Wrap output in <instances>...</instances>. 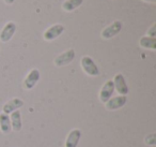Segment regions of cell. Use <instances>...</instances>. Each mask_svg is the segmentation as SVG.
I'll list each match as a JSON object with an SVG mask.
<instances>
[{
    "instance_id": "4fadbf2b",
    "label": "cell",
    "mask_w": 156,
    "mask_h": 147,
    "mask_svg": "<svg viewBox=\"0 0 156 147\" xmlns=\"http://www.w3.org/2000/svg\"><path fill=\"white\" fill-rule=\"evenodd\" d=\"M11 116H10V120H11V126L12 130L15 132H18L22 130L23 127V121H22V114H20V111H15V112L11 113Z\"/></svg>"
},
{
    "instance_id": "6da1fadb",
    "label": "cell",
    "mask_w": 156,
    "mask_h": 147,
    "mask_svg": "<svg viewBox=\"0 0 156 147\" xmlns=\"http://www.w3.org/2000/svg\"><path fill=\"white\" fill-rule=\"evenodd\" d=\"M81 69L83 70L87 75L89 76H98L100 75V69L96 66L95 61L90 56H83L80 60Z\"/></svg>"
},
{
    "instance_id": "8fae6325",
    "label": "cell",
    "mask_w": 156,
    "mask_h": 147,
    "mask_svg": "<svg viewBox=\"0 0 156 147\" xmlns=\"http://www.w3.org/2000/svg\"><path fill=\"white\" fill-rule=\"evenodd\" d=\"M81 138V131L79 129L71 130L65 138L64 147H77Z\"/></svg>"
},
{
    "instance_id": "5bb4252c",
    "label": "cell",
    "mask_w": 156,
    "mask_h": 147,
    "mask_svg": "<svg viewBox=\"0 0 156 147\" xmlns=\"http://www.w3.org/2000/svg\"><path fill=\"white\" fill-rule=\"evenodd\" d=\"M139 45L140 47L145 48V50H156V38H151L144 36V37H141V39L139 40Z\"/></svg>"
},
{
    "instance_id": "2e32d148",
    "label": "cell",
    "mask_w": 156,
    "mask_h": 147,
    "mask_svg": "<svg viewBox=\"0 0 156 147\" xmlns=\"http://www.w3.org/2000/svg\"><path fill=\"white\" fill-rule=\"evenodd\" d=\"M144 143L149 146L156 145V133H150L144 138Z\"/></svg>"
},
{
    "instance_id": "7a4b0ae2",
    "label": "cell",
    "mask_w": 156,
    "mask_h": 147,
    "mask_svg": "<svg viewBox=\"0 0 156 147\" xmlns=\"http://www.w3.org/2000/svg\"><path fill=\"white\" fill-rule=\"evenodd\" d=\"M122 23L120 21H115L113 23H111L110 25H108L107 27H105L101 32V37L105 40H109L111 38L115 37L117 35H119L120 31L122 30Z\"/></svg>"
},
{
    "instance_id": "52a82bcc",
    "label": "cell",
    "mask_w": 156,
    "mask_h": 147,
    "mask_svg": "<svg viewBox=\"0 0 156 147\" xmlns=\"http://www.w3.org/2000/svg\"><path fill=\"white\" fill-rule=\"evenodd\" d=\"M113 92H115L113 82H112V80H108L104 85H103L102 88H101V90H100V95H98L100 101L105 104L111 97H112Z\"/></svg>"
},
{
    "instance_id": "9a60e30c",
    "label": "cell",
    "mask_w": 156,
    "mask_h": 147,
    "mask_svg": "<svg viewBox=\"0 0 156 147\" xmlns=\"http://www.w3.org/2000/svg\"><path fill=\"white\" fill-rule=\"evenodd\" d=\"M83 0H65L62 3V10L65 12H73L83 5Z\"/></svg>"
},
{
    "instance_id": "e0dca14e",
    "label": "cell",
    "mask_w": 156,
    "mask_h": 147,
    "mask_svg": "<svg viewBox=\"0 0 156 147\" xmlns=\"http://www.w3.org/2000/svg\"><path fill=\"white\" fill-rule=\"evenodd\" d=\"M147 37H151V38H156V24L155 23L150 27V29L147 32Z\"/></svg>"
},
{
    "instance_id": "7c38bea8",
    "label": "cell",
    "mask_w": 156,
    "mask_h": 147,
    "mask_svg": "<svg viewBox=\"0 0 156 147\" xmlns=\"http://www.w3.org/2000/svg\"><path fill=\"white\" fill-rule=\"evenodd\" d=\"M0 131L3 134H9L12 132L11 120H10V115L0 113Z\"/></svg>"
},
{
    "instance_id": "ba28073f",
    "label": "cell",
    "mask_w": 156,
    "mask_h": 147,
    "mask_svg": "<svg viewBox=\"0 0 156 147\" xmlns=\"http://www.w3.org/2000/svg\"><path fill=\"white\" fill-rule=\"evenodd\" d=\"M16 32V25L13 22H8L3 26V28L0 31V41L2 43H7L13 38Z\"/></svg>"
},
{
    "instance_id": "277c9868",
    "label": "cell",
    "mask_w": 156,
    "mask_h": 147,
    "mask_svg": "<svg viewBox=\"0 0 156 147\" xmlns=\"http://www.w3.org/2000/svg\"><path fill=\"white\" fill-rule=\"evenodd\" d=\"M113 82V86H115V91H117L120 96H126L129 92V88L127 86V83L125 81L123 74L118 73L115 75L112 80Z\"/></svg>"
},
{
    "instance_id": "5b68a950",
    "label": "cell",
    "mask_w": 156,
    "mask_h": 147,
    "mask_svg": "<svg viewBox=\"0 0 156 147\" xmlns=\"http://www.w3.org/2000/svg\"><path fill=\"white\" fill-rule=\"evenodd\" d=\"M64 32V26L60 24H55L48 27L43 33V38L46 41H54L55 39L60 37Z\"/></svg>"
},
{
    "instance_id": "8992f818",
    "label": "cell",
    "mask_w": 156,
    "mask_h": 147,
    "mask_svg": "<svg viewBox=\"0 0 156 147\" xmlns=\"http://www.w3.org/2000/svg\"><path fill=\"white\" fill-rule=\"evenodd\" d=\"M41 74H40L39 69H32L29 71V73L27 74V76L24 80V87L27 90H31L32 88H34L35 85L39 83Z\"/></svg>"
},
{
    "instance_id": "3957f363",
    "label": "cell",
    "mask_w": 156,
    "mask_h": 147,
    "mask_svg": "<svg viewBox=\"0 0 156 147\" xmlns=\"http://www.w3.org/2000/svg\"><path fill=\"white\" fill-rule=\"evenodd\" d=\"M75 51L73 48H69V50L59 54L54 59V65L56 67H65V66L69 65L75 59Z\"/></svg>"
},
{
    "instance_id": "ac0fdd59",
    "label": "cell",
    "mask_w": 156,
    "mask_h": 147,
    "mask_svg": "<svg viewBox=\"0 0 156 147\" xmlns=\"http://www.w3.org/2000/svg\"><path fill=\"white\" fill-rule=\"evenodd\" d=\"M14 1H15V0H5V2L7 3V5H12Z\"/></svg>"
},
{
    "instance_id": "d6986e66",
    "label": "cell",
    "mask_w": 156,
    "mask_h": 147,
    "mask_svg": "<svg viewBox=\"0 0 156 147\" xmlns=\"http://www.w3.org/2000/svg\"><path fill=\"white\" fill-rule=\"evenodd\" d=\"M142 1H144V2H149V3H155L156 0H142Z\"/></svg>"
},
{
    "instance_id": "9c48e42d",
    "label": "cell",
    "mask_w": 156,
    "mask_h": 147,
    "mask_svg": "<svg viewBox=\"0 0 156 147\" xmlns=\"http://www.w3.org/2000/svg\"><path fill=\"white\" fill-rule=\"evenodd\" d=\"M127 98L126 96H117V97H111L108 101L105 103V107L108 111H115L123 107L126 104Z\"/></svg>"
},
{
    "instance_id": "30bf717a",
    "label": "cell",
    "mask_w": 156,
    "mask_h": 147,
    "mask_svg": "<svg viewBox=\"0 0 156 147\" xmlns=\"http://www.w3.org/2000/svg\"><path fill=\"white\" fill-rule=\"evenodd\" d=\"M23 106H24V101L20 98H14V99L8 101L7 103H5V105L2 106V113L10 115L11 113L22 108Z\"/></svg>"
}]
</instances>
